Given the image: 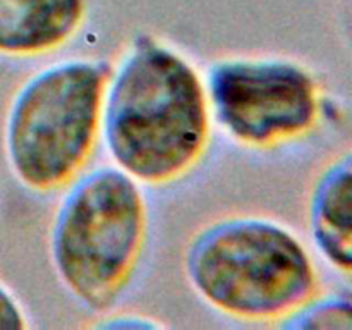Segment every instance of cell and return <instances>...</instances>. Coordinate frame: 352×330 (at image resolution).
Segmentation results:
<instances>
[{"label": "cell", "mask_w": 352, "mask_h": 330, "mask_svg": "<svg viewBox=\"0 0 352 330\" xmlns=\"http://www.w3.org/2000/svg\"><path fill=\"white\" fill-rule=\"evenodd\" d=\"M71 184L52 222V267L79 305L105 313L141 263L148 203L140 182L116 165L95 168Z\"/></svg>", "instance_id": "cell-3"}, {"label": "cell", "mask_w": 352, "mask_h": 330, "mask_svg": "<svg viewBox=\"0 0 352 330\" xmlns=\"http://www.w3.org/2000/svg\"><path fill=\"white\" fill-rule=\"evenodd\" d=\"M110 72L102 58H69L47 65L17 89L7 113L6 151L24 188L58 191L88 165L102 131Z\"/></svg>", "instance_id": "cell-4"}, {"label": "cell", "mask_w": 352, "mask_h": 330, "mask_svg": "<svg viewBox=\"0 0 352 330\" xmlns=\"http://www.w3.org/2000/svg\"><path fill=\"white\" fill-rule=\"evenodd\" d=\"M28 327L26 311L16 296L0 282V330H24Z\"/></svg>", "instance_id": "cell-9"}, {"label": "cell", "mask_w": 352, "mask_h": 330, "mask_svg": "<svg viewBox=\"0 0 352 330\" xmlns=\"http://www.w3.org/2000/svg\"><path fill=\"white\" fill-rule=\"evenodd\" d=\"M212 119L232 141L268 150L315 129L322 91L313 72L278 57H229L205 79Z\"/></svg>", "instance_id": "cell-5"}, {"label": "cell", "mask_w": 352, "mask_h": 330, "mask_svg": "<svg viewBox=\"0 0 352 330\" xmlns=\"http://www.w3.org/2000/svg\"><path fill=\"white\" fill-rule=\"evenodd\" d=\"M184 272L199 299L243 322H282L320 289L305 243L265 217H227L203 227L186 248Z\"/></svg>", "instance_id": "cell-2"}, {"label": "cell", "mask_w": 352, "mask_h": 330, "mask_svg": "<svg viewBox=\"0 0 352 330\" xmlns=\"http://www.w3.org/2000/svg\"><path fill=\"white\" fill-rule=\"evenodd\" d=\"M291 330H351L352 301L349 292L311 298L280 323Z\"/></svg>", "instance_id": "cell-8"}, {"label": "cell", "mask_w": 352, "mask_h": 330, "mask_svg": "<svg viewBox=\"0 0 352 330\" xmlns=\"http://www.w3.org/2000/svg\"><path fill=\"white\" fill-rule=\"evenodd\" d=\"M212 124L198 69L164 41L138 36L103 96L100 136L113 165L140 184L181 181L205 157Z\"/></svg>", "instance_id": "cell-1"}, {"label": "cell", "mask_w": 352, "mask_h": 330, "mask_svg": "<svg viewBox=\"0 0 352 330\" xmlns=\"http://www.w3.org/2000/svg\"><path fill=\"white\" fill-rule=\"evenodd\" d=\"M309 229L322 256L344 275L352 268V160L346 151L316 177L309 199Z\"/></svg>", "instance_id": "cell-7"}, {"label": "cell", "mask_w": 352, "mask_h": 330, "mask_svg": "<svg viewBox=\"0 0 352 330\" xmlns=\"http://www.w3.org/2000/svg\"><path fill=\"white\" fill-rule=\"evenodd\" d=\"M86 17V0H0V54L36 57L74 38Z\"/></svg>", "instance_id": "cell-6"}, {"label": "cell", "mask_w": 352, "mask_h": 330, "mask_svg": "<svg viewBox=\"0 0 352 330\" xmlns=\"http://www.w3.org/2000/svg\"><path fill=\"white\" fill-rule=\"evenodd\" d=\"M98 327L102 329H158L162 327L160 322H155V320L146 318L143 315H116L109 316L107 320H103L102 323H98Z\"/></svg>", "instance_id": "cell-10"}]
</instances>
